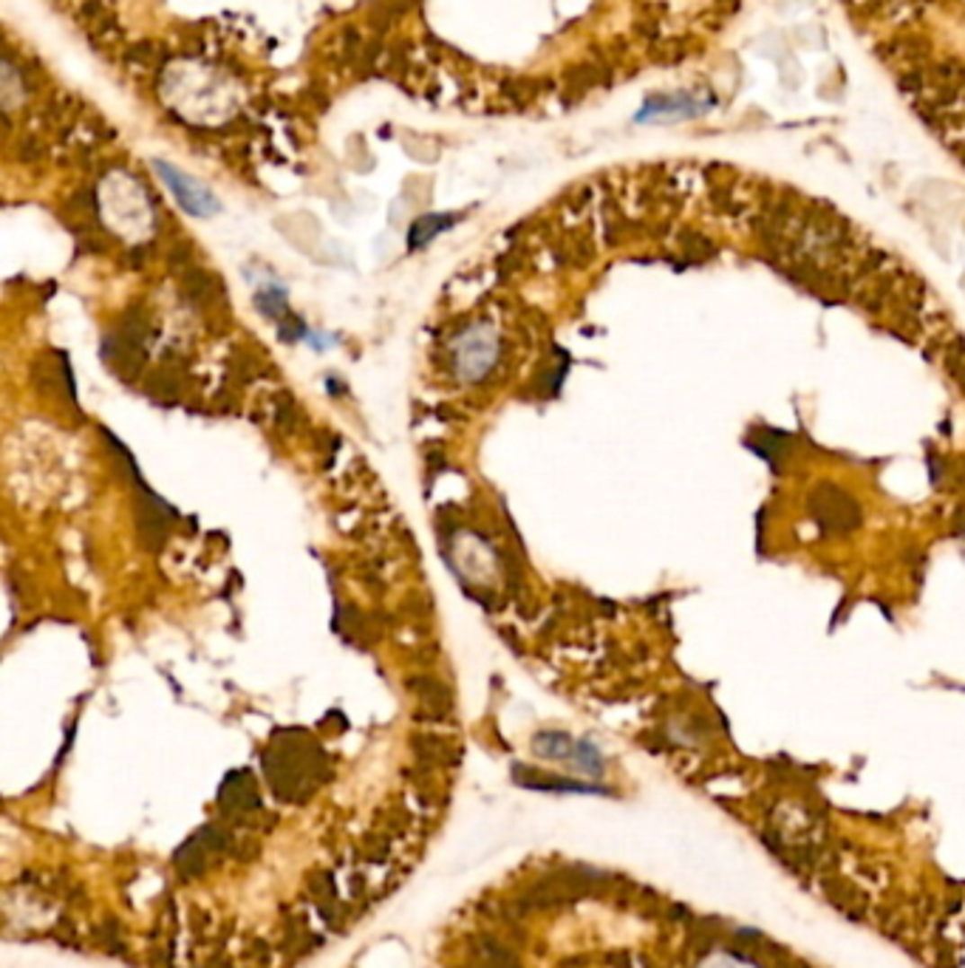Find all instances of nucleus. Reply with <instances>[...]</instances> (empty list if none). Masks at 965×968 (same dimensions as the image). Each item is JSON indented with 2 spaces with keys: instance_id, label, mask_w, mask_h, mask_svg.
Returning <instances> with one entry per match:
<instances>
[{
  "instance_id": "obj_3",
  "label": "nucleus",
  "mask_w": 965,
  "mask_h": 968,
  "mask_svg": "<svg viewBox=\"0 0 965 968\" xmlns=\"http://www.w3.org/2000/svg\"><path fill=\"white\" fill-rule=\"evenodd\" d=\"M575 745H577V739H572L569 733H564V730H541V733H535V737H532L535 757L552 759V762H572Z\"/></svg>"
},
{
  "instance_id": "obj_1",
  "label": "nucleus",
  "mask_w": 965,
  "mask_h": 968,
  "mask_svg": "<svg viewBox=\"0 0 965 968\" xmlns=\"http://www.w3.org/2000/svg\"><path fill=\"white\" fill-rule=\"evenodd\" d=\"M453 354H456V374L468 382H476L481 377H487V372L496 365L498 337L487 326H473L456 337Z\"/></svg>"
},
{
  "instance_id": "obj_4",
  "label": "nucleus",
  "mask_w": 965,
  "mask_h": 968,
  "mask_svg": "<svg viewBox=\"0 0 965 968\" xmlns=\"http://www.w3.org/2000/svg\"><path fill=\"white\" fill-rule=\"evenodd\" d=\"M456 224V216H442V212H431V216H422L411 224L408 229V249H422L428 246L439 232H445Z\"/></svg>"
},
{
  "instance_id": "obj_2",
  "label": "nucleus",
  "mask_w": 965,
  "mask_h": 968,
  "mask_svg": "<svg viewBox=\"0 0 965 968\" xmlns=\"http://www.w3.org/2000/svg\"><path fill=\"white\" fill-rule=\"evenodd\" d=\"M153 167H156V173L162 176V182H165L167 190L173 193V199H176L179 207H182L184 212H190V216L210 219V216H216V212L221 210V202L212 196V190L204 187L199 179L187 176V173H182L179 167H173V165H167V162H156Z\"/></svg>"
}]
</instances>
